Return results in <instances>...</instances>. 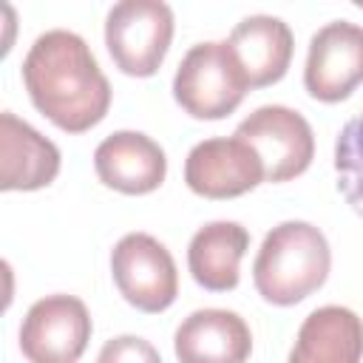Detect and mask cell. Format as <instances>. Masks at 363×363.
I'll return each instance as SVG.
<instances>
[{
    "label": "cell",
    "instance_id": "4fadbf2b",
    "mask_svg": "<svg viewBox=\"0 0 363 363\" xmlns=\"http://www.w3.org/2000/svg\"><path fill=\"white\" fill-rule=\"evenodd\" d=\"M230 48L238 60V65L247 74L250 88H264L278 82L292 60V31L281 17L272 14H250L241 23H235L230 34Z\"/></svg>",
    "mask_w": 363,
    "mask_h": 363
},
{
    "label": "cell",
    "instance_id": "52a82bcc",
    "mask_svg": "<svg viewBox=\"0 0 363 363\" xmlns=\"http://www.w3.org/2000/svg\"><path fill=\"white\" fill-rule=\"evenodd\" d=\"M91 340V315L74 295H45L23 318L20 349L28 363H77Z\"/></svg>",
    "mask_w": 363,
    "mask_h": 363
},
{
    "label": "cell",
    "instance_id": "9c48e42d",
    "mask_svg": "<svg viewBox=\"0 0 363 363\" xmlns=\"http://www.w3.org/2000/svg\"><path fill=\"white\" fill-rule=\"evenodd\" d=\"M264 179L258 153L238 136H213L199 142L184 162V182L204 199H235Z\"/></svg>",
    "mask_w": 363,
    "mask_h": 363
},
{
    "label": "cell",
    "instance_id": "2e32d148",
    "mask_svg": "<svg viewBox=\"0 0 363 363\" xmlns=\"http://www.w3.org/2000/svg\"><path fill=\"white\" fill-rule=\"evenodd\" d=\"M335 173L337 190L363 218V111L340 128V136L335 142Z\"/></svg>",
    "mask_w": 363,
    "mask_h": 363
},
{
    "label": "cell",
    "instance_id": "8992f818",
    "mask_svg": "<svg viewBox=\"0 0 363 363\" xmlns=\"http://www.w3.org/2000/svg\"><path fill=\"white\" fill-rule=\"evenodd\" d=\"M111 272L122 298L142 312H162L176 301V261L167 247L147 233H128L116 241Z\"/></svg>",
    "mask_w": 363,
    "mask_h": 363
},
{
    "label": "cell",
    "instance_id": "5bb4252c",
    "mask_svg": "<svg viewBox=\"0 0 363 363\" xmlns=\"http://www.w3.org/2000/svg\"><path fill=\"white\" fill-rule=\"evenodd\" d=\"M363 320L346 306H320L298 329L286 363H360Z\"/></svg>",
    "mask_w": 363,
    "mask_h": 363
},
{
    "label": "cell",
    "instance_id": "3957f363",
    "mask_svg": "<svg viewBox=\"0 0 363 363\" xmlns=\"http://www.w3.org/2000/svg\"><path fill=\"white\" fill-rule=\"evenodd\" d=\"M250 82L238 65L230 43H196L179 62L173 77L176 102L196 119H224L230 116Z\"/></svg>",
    "mask_w": 363,
    "mask_h": 363
},
{
    "label": "cell",
    "instance_id": "9a60e30c",
    "mask_svg": "<svg viewBox=\"0 0 363 363\" xmlns=\"http://www.w3.org/2000/svg\"><path fill=\"white\" fill-rule=\"evenodd\" d=\"M250 247V233L238 221H210L190 238L187 267L199 286L227 292L238 286V264Z\"/></svg>",
    "mask_w": 363,
    "mask_h": 363
},
{
    "label": "cell",
    "instance_id": "277c9868",
    "mask_svg": "<svg viewBox=\"0 0 363 363\" xmlns=\"http://www.w3.org/2000/svg\"><path fill=\"white\" fill-rule=\"evenodd\" d=\"M173 40V11L162 0H122L108 11L105 45L119 71L150 77Z\"/></svg>",
    "mask_w": 363,
    "mask_h": 363
},
{
    "label": "cell",
    "instance_id": "ba28073f",
    "mask_svg": "<svg viewBox=\"0 0 363 363\" xmlns=\"http://www.w3.org/2000/svg\"><path fill=\"white\" fill-rule=\"evenodd\" d=\"M363 82V26L332 20L309 40L303 85L320 102H340Z\"/></svg>",
    "mask_w": 363,
    "mask_h": 363
},
{
    "label": "cell",
    "instance_id": "e0dca14e",
    "mask_svg": "<svg viewBox=\"0 0 363 363\" xmlns=\"http://www.w3.org/2000/svg\"><path fill=\"white\" fill-rule=\"evenodd\" d=\"M96 363H162L156 346L136 335H119L105 340Z\"/></svg>",
    "mask_w": 363,
    "mask_h": 363
},
{
    "label": "cell",
    "instance_id": "5b68a950",
    "mask_svg": "<svg viewBox=\"0 0 363 363\" xmlns=\"http://www.w3.org/2000/svg\"><path fill=\"white\" fill-rule=\"evenodd\" d=\"M235 136L258 153L267 182H289L301 176L315 156V136L309 122L286 105L255 108L235 128Z\"/></svg>",
    "mask_w": 363,
    "mask_h": 363
},
{
    "label": "cell",
    "instance_id": "30bf717a",
    "mask_svg": "<svg viewBox=\"0 0 363 363\" xmlns=\"http://www.w3.org/2000/svg\"><path fill=\"white\" fill-rule=\"evenodd\" d=\"M94 167L102 184L128 196H142L164 182L167 159L150 136L139 130H116L94 150Z\"/></svg>",
    "mask_w": 363,
    "mask_h": 363
},
{
    "label": "cell",
    "instance_id": "7a4b0ae2",
    "mask_svg": "<svg viewBox=\"0 0 363 363\" xmlns=\"http://www.w3.org/2000/svg\"><path fill=\"white\" fill-rule=\"evenodd\" d=\"M332 267L326 235L309 221H284L272 227L252 264V281L264 301L292 306L323 286Z\"/></svg>",
    "mask_w": 363,
    "mask_h": 363
},
{
    "label": "cell",
    "instance_id": "6da1fadb",
    "mask_svg": "<svg viewBox=\"0 0 363 363\" xmlns=\"http://www.w3.org/2000/svg\"><path fill=\"white\" fill-rule=\"evenodd\" d=\"M23 82L34 108L68 133H82L105 119L111 82L88 43L65 28L40 34L26 60Z\"/></svg>",
    "mask_w": 363,
    "mask_h": 363
},
{
    "label": "cell",
    "instance_id": "8fae6325",
    "mask_svg": "<svg viewBox=\"0 0 363 363\" xmlns=\"http://www.w3.org/2000/svg\"><path fill=\"white\" fill-rule=\"evenodd\" d=\"M179 363H244L252 352V335L241 315L230 309H196L173 337Z\"/></svg>",
    "mask_w": 363,
    "mask_h": 363
},
{
    "label": "cell",
    "instance_id": "7c38bea8",
    "mask_svg": "<svg viewBox=\"0 0 363 363\" xmlns=\"http://www.w3.org/2000/svg\"><path fill=\"white\" fill-rule=\"evenodd\" d=\"M60 173V150L11 111L0 113V190H40Z\"/></svg>",
    "mask_w": 363,
    "mask_h": 363
}]
</instances>
